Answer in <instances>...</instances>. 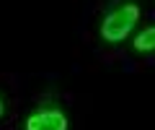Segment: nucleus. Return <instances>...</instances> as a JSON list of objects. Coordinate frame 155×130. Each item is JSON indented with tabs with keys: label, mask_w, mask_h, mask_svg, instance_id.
Masks as SVG:
<instances>
[{
	"label": "nucleus",
	"mask_w": 155,
	"mask_h": 130,
	"mask_svg": "<svg viewBox=\"0 0 155 130\" xmlns=\"http://www.w3.org/2000/svg\"><path fill=\"white\" fill-rule=\"evenodd\" d=\"M137 18H140V8L132 5V3L116 8L114 13H109L104 18V23H101V37L106 42H124L129 37V31H132V26L137 23Z\"/></svg>",
	"instance_id": "1"
},
{
	"label": "nucleus",
	"mask_w": 155,
	"mask_h": 130,
	"mask_svg": "<svg viewBox=\"0 0 155 130\" xmlns=\"http://www.w3.org/2000/svg\"><path fill=\"white\" fill-rule=\"evenodd\" d=\"M26 130H67V117L60 109H44L34 112L26 120Z\"/></svg>",
	"instance_id": "2"
},
{
	"label": "nucleus",
	"mask_w": 155,
	"mask_h": 130,
	"mask_svg": "<svg viewBox=\"0 0 155 130\" xmlns=\"http://www.w3.org/2000/svg\"><path fill=\"white\" fill-rule=\"evenodd\" d=\"M134 50H137V52L155 50V26H150V29H145V31L137 34V39H134Z\"/></svg>",
	"instance_id": "3"
},
{
	"label": "nucleus",
	"mask_w": 155,
	"mask_h": 130,
	"mask_svg": "<svg viewBox=\"0 0 155 130\" xmlns=\"http://www.w3.org/2000/svg\"><path fill=\"white\" fill-rule=\"evenodd\" d=\"M0 117H3V102H0Z\"/></svg>",
	"instance_id": "4"
}]
</instances>
